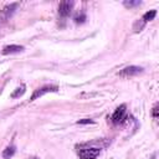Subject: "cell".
Segmentation results:
<instances>
[{
  "instance_id": "9a60e30c",
  "label": "cell",
  "mask_w": 159,
  "mask_h": 159,
  "mask_svg": "<svg viewBox=\"0 0 159 159\" xmlns=\"http://www.w3.org/2000/svg\"><path fill=\"white\" fill-rule=\"evenodd\" d=\"M84 19H86V16H84V15H81V16H80V15H77V16H76V22H83V20H84Z\"/></svg>"
},
{
  "instance_id": "277c9868",
  "label": "cell",
  "mask_w": 159,
  "mask_h": 159,
  "mask_svg": "<svg viewBox=\"0 0 159 159\" xmlns=\"http://www.w3.org/2000/svg\"><path fill=\"white\" fill-rule=\"evenodd\" d=\"M125 114H127V107H125V104H122V106H119L114 111V113L112 114V118L111 119H112V122L114 124H117V123H120L124 119Z\"/></svg>"
},
{
  "instance_id": "6da1fadb",
  "label": "cell",
  "mask_w": 159,
  "mask_h": 159,
  "mask_svg": "<svg viewBox=\"0 0 159 159\" xmlns=\"http://www.w3.org/2000/svg\"><path fill=\"white\" fill-rule=\"evenodd\" d=\"M57 89H58V87L56 84H46V86H42V87L35 89V92L32 93L30 101H35V99H37V98H40L43 94L50 93V92H57Z\"/></svg>"
},
{
  "instance_id": "3957f363",
  "label": "cell",
  "mask_w": 159,
  "mask_h": 159,
  "mask_svg": "<svg viewBox=\"0 0 159 159\" xmlns=\"http://www.w3.org/2000/svg\"><path fill=\"white\" fill-rule=\"evenodd\" d=\"M142 72H143V68L139 67V66H127L119 72V76H122V77H132V76H137V75H139Z\"/></svg>"
},
{
  "instance_id": "8992f818",
  "label": "cell",
  "mask_w": 159,
  "mask_h": 159,
  "mask_svg": "<svg viewBox=\"0 0 159 159\" xmlns=\"http://www.w3.org/2000/svg\"><path fill=\"white\" fill-rule=\"evenodd\" d=\"M24 51V47L20 45H7L2 48V55H11V53H19Z\"/></svg>"
},
{
  "instance_id": "ba28073f",
  "label": "cell",
  "mask_w": 159,
  "mask_h": 159,
  "mask_svg": "<svg viewBox=\"0 0 159 159\" xmlns=\"http://www.w3.org/2000/svg\"><path fill=\"white\" fill-rule=\"evenodd\" d=\"M25 92H26V87H25V84H21L20 87H17V88L11 93V98H17V97L22 96Z\"/></svg>"
},
{
  "instance_id": "4fadbf2b",
  "label": "cell",
  "mask_w": 159,
  "mask_h": 159,
  "mask_svg": "<svg viewBox=\"0 0 159 159\" xmlns=\"http://www.w3.org/2000/svg\"><path fill=\"white\" fill-rule=\"evenodd\" d=\"M124 4V6H127V7H133V6H137V5H139L140 4V1H124L123 2Z\"/></svg>"
},
{
  "instance_id": "52a82bcc",
  "label": "cell",
  "mask_w": 159,
  "mask_h": 159,
  "mask_svg": "<svg viewBox=\"0 0 159 159\" xmlns=\"http://www.w3.org/2000/svg\"><path fill=\"white\" fill-rule=\"evenodd\" d=\"M15 152H16V148H15V145H7L4 150H2V158L4 159H10L14 154H15Z\"/></svg>"
},
{
  "instance_id": "7a4b0ae2",
  "label": "cell",
  "mask_w": 159,
  "mask_h": 159,
  "mask_svg": "<svg viewBox=\"0 0 159 159\" xmlns=\"http://www.w3.org/2000/svg\"><path fill=\"white\" fill-rule=\"evenodd\" d=\"M101 153V149L97 148V147H88V148H84V149H81L78 152V157L80 159H94L99 155Z\"/></svg>"
},
{
  "instance_id": "30bf717a",
  "label": "cell",
  "mask_w": 159,
  "mask_h": 159,
  "mask_svg": "<svg viewBox=\"0 0 159 159\" xmlns=\"http://www.w3.org/2000/svg\"><path fill=\"white\" fill-rule=\"evenodd\" d=\"M16 6H17V4H11V5L6 6V7H4L2 12H4V14H5V16L7 17L9 15H11V14L14 12V9H16Z\"/></svg>"
},
{
  "instance_id": "5b68a950",
  "label": "cell",
  "mask_w": 159,
  "mask_h": 159,
  "mask_svg": "<svg viewBox=\"0 0 159 159\" xmlns=\"http://www.w3.org/2000/svg\"><path fill=\"white\" fill-rule=\"evenodd\" d=\"M72 7H73V1H61L58 4V14L63 17L68 16L72 11Z\"/></svg>"
},
{
  "instance_id": "8fae6325",
  "label": "cell",
  "mask_w": 159,
  "mask_h": 159,
  "mask_svg": "<svg viewBox=\"0 0 159 159\" xmlns=\"http://www.w3.org/2000/svg\"><path fill=\"white\" fill-rule=\"evenodd\" d=\"M144 25H145V22H144L143 20H140V21H137V22L134 24V31H135V32H139V31H142V29L144 27Z\"/></svg>"
},
{
  "instance_id": "9c48e42d",
  "label": "cell",
  "mask_w": 159,
  "mask_h": 159,
  "mask_svg": "<svg viewBox=\"0 0 159 159\" xmlns=\"http://www.w3.org/2000/svg\"><path fill=\"white\" fill-rule=\"evenodd\" d=\"M155 15H157V10H149V11H147L144 15H143V21L144 22H148V21H152L154 17H155Z\"/></svg>"
},
{
  "instance_id": "5bb4252c",
  "label": "cell",
  "mask_w": 159,
  "mask_h": 159,
  "mask_svg": "<svg viewBox=\"0 0 159 159\" xmlns=\"http://www.w3.org/2000/svg\"><path fill=\"white\" fill-rule=\"evenodd\" d=\"M152 114H153V117H154V118H158V104H155V106L153 107Z\"/></svg>"
},
{
  "instance_id": "2e32d148",
  "label": "cell",
  "mask_w": 159,
  "mask_h": 159,
  "mask_svg": "<svg viewBox=\"0 0 159 159\" xmlns=\"http://www.w3.org/2000/svg\"><path fill=\"white\" fill-rule=\"evenodd\" d=\"M30 159H39V158H30Z\"/></svg>"
},
{
  "instance_id": "7c38bea8",
  "label": "cell",
  "mask_w": 159,
  "mask_h": 159,
  "mask_svg": "<svg viewBox=\"0 0 159 159\" xmlns=\"http://www.w3.org/2000/svg\"><path fill=\"white\" fill-rule=\"evenodd\" d=\"M94 122L89 118H83V119H78L77 120V124H93Z\"/></svg>"
}]
</instances>
